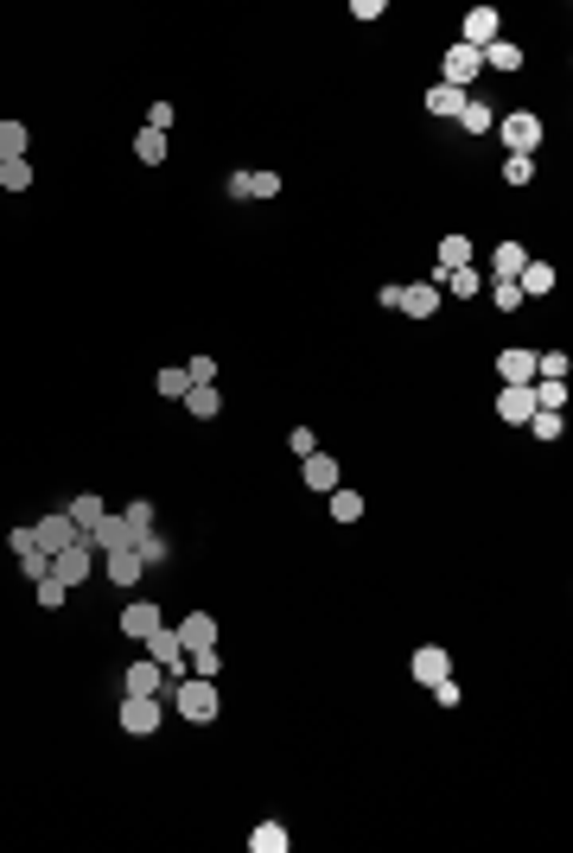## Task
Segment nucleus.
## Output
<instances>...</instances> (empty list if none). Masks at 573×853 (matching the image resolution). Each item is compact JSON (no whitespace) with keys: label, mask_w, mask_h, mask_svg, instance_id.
<instances>
[{"label":"nucleus","mask_w":573,"mask_h":853,"mask_svg":"<svg viewBox=\"0 0 573 853\" xmlns=\"http://www.w3.org/2000/svg\"><path fill=\"white\" fill-rule=\"evenodd\" d=\"M459 128H465V134H491V128H497V109H491V102H478V96H472V102L459 109Z\"/></svg>","instance_id":"a878e982"},{"label":"nucleus","mask_w":573,"mask_h":853,"mask_svg":"<svg viewBox=\"0 0 573 853\" xmlns=\"http://www.w3.org/2000/svg\"><path fill=\"white\" fill-rule=\"evenodd\" d=\"M185 376H191V382H211V376H217V357H191Z\"/></svg>","instance_id":"a18cd8bd"},{"label":"nucleus","mask_w":573,"mask_h":853,"mask_svg":"<svg viewBox=\"0 0 573 853\" xmlns=\"http://www.w3.org/2000/svg\"><path fill=\"white\" fill-rule=\"evenodd\" d=\"M535 376H554V382H567V351H535Z\"/></svg>","instance_id":"58836bf2"},{"label":"nucleus","mask_w":573,"mask_h":853,"mask_svg":"<svg viewBox=\"0 0 573 853\" xmlns=\"http://www.w3.org/2000/svg\"><path fill=\"white\" fill-rule=\"evenodd\" d=\"M300 478H306V491H319V497H332L344 472H338V459H332V452H306V459H300Z\"/></svg>","instance_id":"6e6552de"},{"label":"nucleus","mask_w":573,"mask_h":853,"mask_svg":"<svg viewBox=\"0 0 573 853\" xmlns=\"http://www.w3.org/2000/svg\"><path fill=\"white\" fill-rule=\"evenodd\" d=\"M287 446H293V459H306V452H319V433H312V427H293Z\"/></svg>","instance_id":"79ce46f5"},{"label":"nucleus","mask_w":573,"mask_h":853,"mask_svg":"<svg viewBox=\"0 0 573 853\" xmlns=\"http://www.w3.org/2000/svg\"><path fill=\"white\" fill-rule=\"evenodd\" d=\"M0 185H7V191H26V185H32V160H0Z\"/></svg>","instance_id":"4c0bfd02"},{"label":"nucleus","mask_w":573,"mask_h":853,"mask_svg":"<svg viewBox=\"0 0 573 853\" xmlns=\"http://www.w3.org/2000/svg\"><path fill=\"white\" fill-rule=\"evenodd\" d=\"M134 554H141V561L153 567V561H166V554H172V548H166V535H153V529H147V535H141V542H134Z\"/></svg>","instance_id":"ea45409f"},{"label":"nucleus","mask_w":573,"mask_h":853,"mask_svg":"<svg viewBox=\"0 0 573 853\" xmlns=\"http://www.w3.org/2000/svg\"><path fill=\"white\" fill-rule=\"evenodd\" d=\"M523 268H529V249H523V242H497V255H491V281H516Z\"/></svg>","instance_id":"4be33fe9"},{"label":"nucleus","mask_w":573,"mask_h":853,"mask_svg":"<svg viewBox=\"0 0 573 853\" xmlns=\"http://www.w3.org/2000/svg\"><path fill=\"white\" fill-rule=\"evenodd\" d=\"M32 593H39V605H45V612H58V605L71 599V586H64L58 573H45V580H32Z\"/></svg>","instance_id":"473e14b6"},{"label":"nucleus","mask_w":573,"mask_h":853,"mask_svg":"<svg viewBox=\"0 0 573 853\" xmlns=\"http://www.w3.org/2000/svg\"><path fill=\"white\" fill-rule=\"evenodd\" d=\"M223 191H230V198H249V166L230 172V179H223Z\"/></svg>","instance_id":"09e8293b"},{"label":"nucleus","mask_w":573,"mask_h":853,"mask_svg":"<svg viewBox=\"0 0 573 853\" xmlns=\"http://www.w3.org/2000/svg\"><path fill=\"white\" fill-rule=\"evenodd\" d=\"M529 414H535V395H529V382H503V395H497V421H510V427H529Z\"/></svg>","instance_id":"9d476101"},{"label":"nucleus","mask_w":573,"mask_h":853,"mask_svg":"<svg viewBox=\"0 0 573 853\" xmlns=\"http://www.w3.org/2000/svg\"><path fill=\"white\" fill-rule=\"evenodd\" d=\"M172 707H179V720H191V726H211L217 713H223L217 682H204V675H179V682H172Z\"/></svg>","instance_id":"f257e3e1"},{"label":"nucleus","mask_w":573,"mask_h":853,"mask_svg":"<svg viewBox=\"0 0 573 853\" xmlns=\"http://www.w3.org/2000/svg\"><path fill=\"white\" fill-rule=\"evenodd\" d=\"M141 573H147V561H141L134 548L102 554V580H109V586H141Z\"/></svg>","instance_id":"9b49d317"},{"label":"nucleus","mask_w":573,"mask_h":853,"mask_svg":"<svg viewBox=\"0 0 573 853\" xmlns=\"http://www.w3.org/2000/svg\"><path fill=\"white\" fill-rule=\"evenodd\" d=\"M465 102H472L465 90H453V83H433V90L421 96V109H427L433 121H459V109H465Z\"/></svg>","instance_id":"2eb2a0df"},{"label":"nucleus","mask_w":573,"mask_h":853,"mask_svg":"<svg viewBox=\"0 0 573 853\" xmlns=\"http://www.w3.org/2000/svg\"><path fill=\"white\" fill-rule=\"evenodd\" d=\"M26 147H32L26 121H0V160H26Z\"/></svg>","instance_id":"bb28decb"},{"label":"nucleus","mask_w":573,"mask_h":853,"mask_svg":"<svg viewBox=\"0 0 573 853\" xmlns=\"http://www.w3.org/2000/svg\"><path fill=\"white\" fill-rule=\"evenodd\" d=\"M141 535H147V529H128V516H115V510H109V516H102L90 535H83V542H90L96 554H115V548H134Z\"/></svg>","instance_id":"39448f33"},{"label":"nucleus","mask_w":573,"mask_h":853,"mask_svg":"<svg viewBox=\"0 0 573 853\" xmlns=\"http://www.w3.org/2000/svg\"><path fill=\"white\" fill-rule=\"evenodd\" d=\"M453 268H472V236H446L440 242V274H453Z\"/></svg>","instance_id":"c85d7f7f"},{"label":"nucleus","mask_w":573,"mask_h":853,"mask_svg":"<svg viewBox=\"0 0 573 853\" xmlns=\"http://www.w3.org/2000/svg\"><path fill=\"white\" fill-rule=\"evenodd\" d=\"M185 675H204V682H217V675H223V656H217V643H204V650H191V656H185Z\"/></svg>","instance_id":"c756f323"},{"label":"nucleus","mask_w":573,"mask_h":853,"mask_svg":"<svg viewBox=\"0 0 573 853\" xmlns=\"http://www.w3.org/2000/svg\"><path fill=\"white\" fill-rule=\"evenodd\" d=\"M51 573H58L64 586H83V580H96V548H90V542L77 535L71 548H58V554H51Z\"/></svg>","instance_id":"20e7f679"},{"label":"nucleus","mask_w":573,"mask_h":853,"mask_svg":"<svg viewBox=\"0 0 573 853\" xmlns=\"http://www.w3.org/2000/svg\"><path fill=\"white\" fill-rule=\"evenodd\" d=\"M529 433H535V440H561V433H567V414L535 408V414H529Z\"/></svg>","instance_id":"72a5a7b5"},{"label":"nucleus","mask_w":573,"mask_h":853,"mask_svg":"<svg viewBox=\"0 0 573 853\" xmlns=\"http://www.w3.org/2000/svg\"><path fill=\"white\" fill-rule=\"evenodd\" d=\"M121 516H128V529H153V503H128Z\"/></svg>","instance_id":"49530a36"},{"label":"nucleus","mask_w":573,"mask_h":853,"mask_svg":"<svg viewBox=\"0 0 573 853\" xmlns=\"http://www.w3.org/2000/svg\"><path fill=\"white\" fill-rule=\"evenodd\" d=\"M484 71V58L472 45H446V58H440V83H453V90H465V83H472Z\"/></svg>","instance_id":"423d86ee"},{"label":"nucleus","mask_w":573,"mask_h":853,"mask_svg":"<svg viewBox=\"0 0 573 853\" xmlns=\"http://www.w3.org/2000/svg\"><path fill=\"white\" fill-rule=\"evenodd\" d=\"M484 293H491V306H497V312H516V306H523V287H516V281H491Z\"/></svg>","instance_id":"e433bc0d"},{"label":"nucleus","mask_w":573,"mask_h":853,"mask_svg":"<svg viewBox=\"0 0 573 853\" xmlns=\"http://www.w3.org/2000/svg\"><path fill=\"white\" fill-rule=\"evenodd\" d=\"M134 160H141V166H166V134L141 128V134H134Z\"/></svg>","instance_id":"7c9ffc66"},{"label":"nucleus","mask_w":573,"mask_h":853,"mask_svg":"<svg viewBox=\"0 0 573 853\" xmlns=\"http://www.w3.org/2000/svg\"><path fill=\"white\" fill-rule=\"evenodd\" d=\"M491 39H503V13H497V7H472V13H465V39H459V45L484 51Z\"/></svg>","instance_id":"1a4fd4ad"},{"label":"nucleus","mask_w":573,"mask_h":853,"mask_svg":"<svg viewBox=\"0 0 573 853\" xmlns=\"http://www.w3.org/2000/svg\"><path fill=\"white\" fill-rule=\"evenodd\" d=\"M427 281L440 287V293H453V300H478V293H484V274H472V268H453V274H440V268H433Z\"/></svg>","instance_id":"a211bd4d"},{"label":"nucleus","mask_w":573,"mask_h":853,"mask_svg":"<svg viewBox=\"0 0 573 853\" xmlns=\"http://www.w3.org/2000/svg\"><path fill=\"white\" fill-rule=\"evenodd\" d=\"M287 847H293V834L281 822H255L249 828V853H287Z\"/></svg>","instance_id":"b1692460"},{"label":"nucleus","mask_w":573,"mask_h":853,"mask_svg":"<svg viewBox=\"0 0 573 853\" xmlns=\"http://www.w3.org/2000/svg\"><path fill=\"white\" fill-rule=\"evenodd\" d=\"M389 13V0H351V20H382Z\"/></svg>","instance_id":"c03bdc74"},{"label":"nucleus","mask_w":573,"mask_h":853,"mask_svg":"<svg viewBox=\"0 0 573 853\" xmlns=\"http://www.w3.org/2000/svg\"><path fill=\"white\" fill-rule=\"evenodd\" d=\"M147 128H153V134L172 128V102H153V109H147Z\"/></svg>","instance_id":"de8ad7c7"},{"label":"nucleus","mask_w":573,"mask_h":853,"mask_svg":"<svg viewBox=\"0 0 573 853\" xmlns=\"http://www.w3.org/2000/svg\"><path fill=\"white\" fill-rule=\"evenodd\" d=\"M478 58L491 64V71H523V45H510V39H491Z\"/></svg>","instance_id":"393cba45"},{"label":"nucleus","mask_w":573,"mask_h":853,"mask_svg":"<svg viewBox=\"0 0 573 853\" xmlns=\"http://www.w3.org/2000/svg\"><path fill=\"white\" fill-rule=\"evenodd\" d=\"M503 185H535V160L529 153H510V160H503Z\"/></svg>","instance_id":"c9c22d12"},{"label":"nucleus","mask_w":573,"mask_h":853,"mask_svg":"<svg viewBox=\"0 0 573 853\" xmlns=\"http://www.w3.org/2000/svg\"><path fill=\"white\" fill-rule=\"evenodd\" d=\"M440 300H446V293L433 287V281H408V287H402V306H395V312H408V319H433V312H440Z\"/></svg>","instance_id":"4468645a"},{"label":"nucleus","mask_w":573,"mask_h":853,"mask_svg":"<svg viewBox=\"0 0 573 853\" xmlns=\"http://www.w3.org/2000/svg\"><path fill=\"white\" fill-rule=\"evenodd\" d=\"M433 701H440V707H459V701H465V688L453 682V675H446V682H433Z\"/></svg>","instance_id":"37998d69"},{"label":"nucleus","mask_w":573,"mask_h":853,"mask_svg":"<svg viewBox=\"0 0 573 853\" xmlns=\"http://www.w3.org/2000/svg\"><path fill=\"white\" fill-rule=\"evenodd\" d=\"M497 376H503V382H535V351H529V344L497 351Z\"/></svg>","instance_id":"412c9836"},{"label":"nucleus","mask_w":573,"mask_h":853,"mask_svg":"<svg viewBox=\"0 0 573 853\" xmlns=\"http://www.w3.org/2000/svg\"><path fill=\"white\" fill-rule=\"evenodd\" d=\"M32 542H39L45 554H58V548H71V542H77V522L58 510V516H45V522H32Z\"/></svg>","instance_id":"ddd939ff"},{"label":"nucleus","mask_w":573,"mask_h":853,"mask_svg":"<svg viewBox=\"0 0 573 853\" xmlns=\"http://www.w3.org/2000/svg\"><path fill=\"white\" fill-rule=\"evenodd\" d=\"M7 548H13V554H26V548H39V542H32V529H7Z\"/></svg>","instance_id":"8fccbe9b"},{"label":"nucleus","mask_w":573,"mask_h":853,"mask_svg":"<svg viewBox=\"0 0 573 853\" xmlns=\"http://www.w3.org/2000/svg\"><path fill=\"white\" fill-rule=\"evenodd\" d=\"M408 675H414V682H427V688H433V682H446V675H453V656H446L440 643H421V650L408 656Z\"/></svg>","instance_id":"0eeeda50"},{"label":"nucleus","mask_w":573,"mask_h":853,"mask_svg":"<svg viewBox=\"0 0 573 853\" xmlns=\"http://www.w3.org/2000/svg\"><path fill=\"white\" fill-rule=\"evenodd\" d=\"M153 389L166 395V402H185V389H191V376H185V363H172V370H160L153 376Z\"/></svg>","instance_id":"2f4dec72"},{"label":"nucleus","mask_w":573,"mask_h":853,"mask_svg":"<svg viewBox=\"0 0 573 853\" xmlns=\"http://www.w3.org/2000/svg\"><path fill=\"white\" fill-rule=\"evenodd\" d=\"M185 414H191V421H217V414H223L217 382H191V389H185Z\"/></svg>","instance_id":"aec40b11"},{"label":"nucleus","mask_w":573,"mask_h":853,"mask_svg":"<svg viewBox=\"0 0 573 853\" xmlns=\"http://www.w3.org/2000/svg\"><path fill=\"white\" fill-rule=\"evenodd\" d=\"M497 134H503L510 153H529L535 160V147H542V115L535 109H510V115H497Z\"/></svg>","instance_id":"7ed1b4c3"},{"label":"nucleus","mask_w":573,"mask_h":853,"mask_svg":"<svg viewBox=\"0 0 573 853\" xmlns=\"http://www.w3.org/2000/svg\"><path fill=\"white\" fill-rule=\"evenodd\" d=\"M147 650H153V663H160V669L172 675V682L185 675V643H179V631H166V624H160V631L147 637Z\"/></svg>","instance_id":"f8f14e48"},{"label":"nucleus","mask_w":573,"mask_h":853,"mask_svg":"<svg viewBox=\"0 0 573 853\" xmlns=\"http://www.w3.org/2000/svg\"><path fill=\"white\" fill-rule=\"evenodd\" d=\"M160 720H166L160 694H121V733H128V739H153V733H160Z\"/></svg>","instance_id":"f03ea898"},{"label":"nucleus","mask_w":573,"mask_h":853,"mask_svg":"<svg viewBox=\"0 0 573 853\" xmlns=\"http://www.w3.org/2000/svg\"><path fill=\"white\" fill-rule=\"evenodd\" d=\"M153 631H160V605H147V599H134L128 612H121V637H134V643H147Z\"/></svg>","instance_id":"dca6fc26"},{"label":"nucleus","mask_w":573,"mask_h":853,"mask_svg":"<svg viewBox=\"0 0 573 853\" xmlns=\"http://www.w3.org/2000/svg\"><path fill=\"white\" fill-rule=\"evenodd\" d=\"M554 281H561V268H548V261H535V255H529V268L516 274L523 300H548V293H554Z\"/></svg>","instance_id":"f3484780"},{"label":"nucleus","mask_w":573,"mask_h":853,"mask_svg":"<svg viewBox=\"0 0 573 853\" xmlns=\"http://www.w3.org/2000/svg\"><path fill=\"white\" fill-rule=\"evenodd\" d=\"M64 516L77 522V535H90V529H96V522L109 516V510H102V497H71V510H64Z\"/></svg>","instance_id":"cd10ccee"},{"label":"nucleus","mask_w":573,"mask_h":853,"mask_svg":"<svg viewBox=\"0 0 573 853\" xmlns=\"http://www.w3.org/2000/svg\"><path fill=\"white\" fill-rule=\"evenodd\" d=\"M166 682H172V675H166V669H160V663L147 656V663H134L128 675H121V694H160Z\"/></svg>","instance_id":"6ab92c4d"},{"label":"nucleus","mask_w":573,"mask_h":853,"mask_svg":"<svg viewBox=\"0 0 573 853\" xmlns=\"http://www.w3.org/2000/svg\"><path fill=\"white\" fill-rule=\"evenodd\" d=\"M249 198H281V172H249Z\"/></svg>","instance_id":"a19ab883"},{"label":"nucleus","mask_w":573,"mask_h":853,"mask_svg":"<svg viewBox=\"0 0 573 853\" xmlns=\"http://www.w3.org/2000/svg\"><path fill=\"white\" fill-rule=\"evenodd\" d=\"M332 522H363V497H357V491H344V484L332 491Z\"/></svg>","instance_id":"f704fd0d"},{"label":"nucleus","mask_w":573,"mask_h":853,"mask_svg":"<svg viewBox=\"0 0 573 853\" xmlns=\"http://www.w3.org/2000/svg\"><path fill=\"white\" fill-rule=\"evenodd\" d=\"M179 643H185V656L204 650V643H217V618H211V612H191V618L179 624Z\"/></svg>","instance_id":"5701e85b"}]
</instances>
